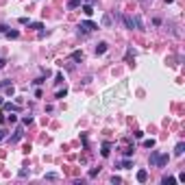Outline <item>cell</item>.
<instances>
[{"instance_id": "cell-20", "label": "cell", "mask_w": 185, "mask_h": 185, "mask_svg": "<svg viewBox=\"0 0 185 185\" xmlns=\"http://www.w3.org/2000/svg\"><path fill=\"white\" fill-rule=\"evenodd\" d=\"M54 96H57V98H65V96H68V89H57V94H54Z\"/></svg>"}, {"instance_id": "cell-22", "label": "cell", "mask_w": 185, "mask_h": 185, "mask_svg": "<svg viewBox=\"0 0 185 185\" xmlns=\"http://www.w3.org/2000/svg\"><path fill=\"white\" fill-rule=\"evenodd\" d=\"M7 122H9V124H15V122H18V116L11 111V116H7Z\"/></svg>"}, {"instance_id": "cell-15", "label": "cell", "mask_w": 185, "mask_h": 185, "mask_svg": "<svg viewBox=\"0 0 185 185\" xmlns=\"http://www.w3.org/2000/svg\"><path fill=\"white\" fill-rule=\"evenodd\" d=\"M5 35H7L9 39H18V37H20V31H11V29H9V31L5 33Z\"/></svg>"}, {"instance_id": "cell-33", "label": "cell", "mask_w": 185, "mask_h": 185, "mask_svg": "<svg viewBox=\"0 0 185 185\" xmlns=\"http://www.w3.org/2000/svg\"><path fill=\"white\" fill-rule=\"evenodd\" d=\"M5 65H7V61H5V59H0V68H5Z\"/></svg>"}, {"instance_id": "cell-24", "label": "cell", "mask_w": 185, "mask_h": 185, "mask_svg": "<svg viewBox=\"0 0 185 185\" xmlns=\"http://www.w3.org/2000/svg\"><path fill=\"white\" fill-rule=\"evenodd\" d=\"M31 29H35V31H41L44 29V24H41V22H33V24H29Z\"/></svg>"}, {"instance_id": "cell-26", "label": "cell", "mask_w": 185, "mask_h": 185, "mask_svg": "<svg viewBox=\"0 0 185 185\" xmlns=\"http://www.w3.org/2000/svg\"><path fill=\"white\" fill-rule=\"evenodd\" d=\"M5 92H7V96H13V92H15V89H13V85H7V87H5Z\"/></svg>"}, {"instance_id": "cell-28", "label": "cell", "mask_w": 185, "mask_h": 185, "mask_svg": "<svg viewBox=\"0 0 185 185\" xmlns=\"http://www.w3.org/2000/svg\"><path fill=\"white\" fill-rule=\"evenodd\" d=\"M7 85H11V81H9V78H5V81H0V87H2V89H5Z\"/></svg>"}, {"instance_id": "cell-27", "label": "cell", "mask_w": 185, "mask_h": 185, "mask_svg": "<svg viewBox=\"0 0 185 185\" xmlns=\"http://www.w3.org/2000/svg\"><path fill=\"white\" fill-rule=\"evenodd\" d=\"M20 24L26 26V24H31V20H29V18H20Z\"/></svg>"}, {"instance_id": "cell-38", "label": "cell", "mask_w": 185, "mask_h": 185, "mask_svg": "<svg viewBox=\"0 0 185 185\" xmlns=\"http://www.w3.org/2000/svg\"><path fill=\"white\" fill-rule=\"evenodd\" d=\"M2 102H5V100H2V96H0V105H2Z\"/></svg>"}, {"instance_id": "cell-25", "label": "cell", "mask_w": 185, "mask_h": 185, "mask_svg": "<svg viewBox=\"0 0 185 185\" xmlns=\"http://www.w3.org/2000/svg\"><path fill=\"white\" fill-rule=\"evenodd\" d=\"M98 172H100V168H92V170H89V179H94V176H98Z\"/></svg>"}, {"instance_id": "cell-12", "label": "cell", "mask_w": 185, "mask_h": 185, "mask_svg": "<svg viewBox=\"0 0 185 185\" xmlns=\"http://www.w3.org/2000/svg\"><path fill=\"white\" fill-rule=\"evenodd\" d=\"M170 161V155H159V163H157V168H163Z\"/></svg>"}, {"instance_id": "cell-3", "label": "cell", "mask_w": 185, "mask_h": 185, "mask_svg": "<svg viewBox=\"0 0 185 185\" xmlns=\"http://www.w3.org/2000/svg\"><path fill=\"white\" fill-rule=\"evenodd\" d=\"M148 163H150L152 168H157V163H159V152H157V150H150V157H148Z\"/></svg>"}, {"instance_id": "cell-18", "label": "cell", "mask_w": 185, "mask_h": 185, "mask_svg": "<svg viewBox=\"0 0 185 185\" xmlns=\"http://www.w3.org/2000/svg\"><path fill=\"white\" fill-rule=\"evenodd\" d=\"M20 137H22V127H20V129H15V135L11 137V141H20Z\"/></svg>"}, {"instance_id": "cell-8", "label": "cell", "mask_w": 185, "mask_h": 185, "mask_svg": "<svg viewBox=\"0 0 185 185\" xmlns=\"http://www.w3.org/2000/svg\"><path fill=\"white\" fill-rule=\"evenodd\" d=\"M100 155H102V157H109V155H111V144H109V141H105V144H102Z\"/></svg>"}, {"instance_id": "cell-13", "label": "cell", "mask_w": 185, "mask_h": 185, "mask_svg": "<svg viewBox=\"0 0 185 185\" xmlns=\"http://www.w3.org/2000/svg\"><path fill=\"white\" fill-rule=\"evenodd\" d=\"M120 168H124V170H129V168H133V161H131V157H124V161L120 163Z\"/></svg>"}, {"instance_id": "cell-14", "label": "cell", "mask_w": 185, "mask_h": 185, "mask_svg": "<svg viewBox=\"0 0 185 185\" xmlns=\"http://www.w3.org/2000/svg\"><path fill=\"white\" fill-rule=\"evenodd\" d=\"M161 183H163V185H174L176 179H174V176H163V179H161Z\"/></svg>"}, {"instance_id": "cell-1", "label": "cell", "mask_w": 185, "mask_h": 185, "mask_svg": "<svg viewBox=\"0 0 185 185\" xmlns=\"http://www.w3.org/2000/svg\"><path fill=\"white\" fill-rule=\"evenodd\" d=\"M98 29V24L96 22H92V20H85V22H81V24H78V35H87V33H92V31H96Z\"/></svg>"}, {"instance_id": "cell-9", "label": "cell", "mask_w": 185, "mask_h": 185, "mask_svg": "<svg viewBox=\"0 0 185 185\" xmlns=\"http://www.w3.org/2000/svg\"><path fill=\"white\" fill-rule=\"evenodd\" d=\"M133 22H135L137 31H146V26H144V20H141L139 15H135V18H133Z\"/></svg>"}, {"instance_id": "cell-30", "label": "cell", "mask_w": 185, "mask_h": 185, "mask_svg": "<svg viewBox=\"0 0 185 185\" xmlns=\"http://www.w3.org/2000/svg\"><path fill=\"white\" fill-rule=\"evenodd\" d=\"M46 179H48V181H57V174H54V172H50V174H46Z\"/></svg>"}, {"instance_id": "cell-31", "label": "cell", "mask_w": 185, "mask_h": 185, "mask_svg": "<svg viewBox=\"0 0 185 185\" xmlns=\"http://www.w3.org/2000/svg\"><path fill=\"white\" fill-rule=\"evenodd\" d=\"M111 183H116V185H118V183H122V179H120V176H116V174H113V176H111Z\"/></svg>"}, {"instance_id": "cell-6", "label": "cell", "mask_w": 185, "mask_h": 185, "mask_svg": "<svg viewBox=\"0 0 185 185\" xmlns=\"http://www.w3.org/2000/svg\"><path fill=\"white\" fill-rule=\"evenodd\" d=\"M107 48H109L107 41H100V44L96 46V54H105V52H107Z\"/></svg>"}, {"instance_id": "cell-7", "label": "cell", "mask_w": 185, "mask_h": 185, "mask_svg": "<svg viewBox=\"0 0 185 185\" xmlns=\"http://www.w3.org/2000/svg\"><path fill=\"white\" fill-rule=\"evenodd\" d=\"M122 22H124V26H127V29H133V26H135V22H133L131 15H122Z\"/></svg>"}, {"instance_id": "cell-19", "label": "cell", "mask_w": 185, "mask_h": 185, "mask_svg": "<svg viewBox=\"0 0 185 185\" xmlns=\"http://www.w3.org/2000/svg\"><path fill=\"white\" fill-rule=\"evenodd\" d=\"M122 155H124V157H133V146H124Z\"/></svg>"}, {"instance_id": "cell-34", "label": "cell", "mask_w": 185, "mask_h": 185, "mask_svg": "<svg viewBox=\"0 0 185 185\" xmlns=\"http://www.w3.org/2000/svg\"><path fill=\"white\" fill-rule=\"evenodd\" d=\"M139 2H141L144 7H148V2H150V0H139Z\"/></svg>"}, {"instance_id": "cell-16", "label": "cell", "mask_w": 185, "mask_h": 185, "mask_svg": "<svg viewBox=\"0 0 185 185\" xmlns=\"http://www.w3.org/2000/svg\"><path fill=\"white\" fill-rule=\"evenodd\" d=\"M81 7V0H70L68 2V9H78Z\"/></svg>"}, {"instance_id": "cell-35", "label": "cell", "mask_w": 185, "mask_h": 185, "mask_svg": "<svg viewBox=\"0 0 185 185\" xmlns=\"http://www.w3.org/2000/svg\"><path fill=\"white\" fill-rule=\"evenodd\" d=\"M96 2H98V0H87V5H92V7L96 5Z\"/></svg>"}, {"instance_id": "cell-17", "label": "cell", "mask_w": 185, "mask_h": 185, "mask_svg": "<svg viewBox=\"0 0 185 185\" xmlns=\"http://www.w3.org/2000/svg\"><path fill=\"white\" fill-rule=\"evenodd\" d=\"M155 144H157V141L152 139V137H150V139H144V148H155Z\"/></svg>"}, {"instance_id": "cell-21", "label": "cell", "mask_w": 185, "mask_h": 185, "mask_svg": "<svg viewBox=\"0 0 185 185\" xmlns=\"http://www.w3.org/2000/svg\"><path fill=\"white\" fill-rule=\"evenodd\" d=\"M81 59H83V52H81V50L72 52V61H81Z\"/></svg>"}, {"instance_id": "cell-5", "label": "cell", "mask_w": 185, "mask_h": 185, "mask_svg": "<svg viewBox=\"0 0 185 185\" xmlns=\"http://www.w3.org/2000/svg\"><path fill=\"white\" fill-rule=\"evenodd\" d=\"M137 181H139V183H146L148 181V170H137Z\"/></svg>"}, {"instance_id": "cell-37", "label": "cell", "mask_w": 185, "mask_h": 185, "mask_svg": "<svg viewBox=\"0 0 185 185\" xmlns=\"http://www.w3.org/2000/svg\"><path fill=\"white\" fill-rule=\"evenodd\" d=\"M166 2H168V5H170V2H174V0H166Z\"/></svg>"}, {"instance_id": "cell-2", "label": "cell", "mask_w": 185, "mask_h": 185, "mask_svg": "<svg viewBox=\"0 0 185 185\" xmlns=\"http://www.w3.org/2000/svg\"><path fill=\"white\" fill-rule=\"evenodd\" d=\"M100 24L105 26V29L113 26V15H111V13H105V15H102V20H100Z\"/></svg>"}, {"instance_id": "cell-10", "label": "cell", "mask_w": 185, "mask_h": 185, "mask_svg": "<svg viewBox=\"0 0 185 185\" xmlns=\"http://www.w3.org/2000/svg\"><path fill=\"white\" fill-rule=\"evenodd\" d=\"M81 9H83V13L87 15V18H92V13H94V7H92V5H87V2H85V5H81Z\"/></svg>"}, {"instance_id": "cell-29", "label": "cell", "mask_w": 185, "mask_h": 185, "mask_svg": "<svg viewBox=\"0 0 185 185\" xmlns=\"http://www.w3.org/2000/svg\"><path fill=\"white\" fill-rule=\"evenodd\" d=\"M133 137H135V139H141V137H144V133H141V131H135V133H133Z\"/></svg>"}, {"instance_id": "cell-32", "label": "cell", "mask_w": 185, "mask_h": 185, "mask_svg": "<svg viewBox=\"0 0 185 185\" xmlns=\"http://www.w3.org/2000/svg\"><path fill=\"white\" fill-rule=\"evenodd\" d=\"M7 31H9V26H7V24H0V33H7Z\"/></svg>"}, {"instance_id": "cell-23", "label": "cell", "mask_w": 185, "mask_h": 185, "mask_svg": "<svg viewBox=\"0 0 185 185\" xmlns=\"http://www.w3.org/2000/svg\"><path fill=\"white\" fill-rule=\"evenodd\" d=\"M22 124H24V127H29V124H33V118H31V116H24V118H22Z\"/></svg>"}, {"instance_id": "cell-11", "label": "cell", "mask_w": 185, "mask_h": 185, "mask_svg": "<svg viewBox=\"0 0 185 185\" xmlns=\"http://www.w3.org/2000/svg\"><path fill=\"white\" fill-rule=\"evenodd\" d=\"M185 152V144L183 141H179V144H176V148H174V157H181Z\"/></svg>"}, {"instance_id": "cell-4", "label": "cell", "mask_w": 185, "mask_h": 185, "mask_svg": "<svg viewBox=\"0 0 185 185\" xmlns=\"http://www.w3.org/2000/svg\"><path fill=\"white\" fill-rule=\"evenodd\" d=\"M0 107H2V111L5 113H9V111H18V105H11V102H2V105H0Z\"/></svg>"}, {"instance_id": "cell-36", "label": "cell", "mask_w": 185, "mask_h": 185, "mask_svg": "<svg viewBox=\"0 0 185 185\" xmlns=\"http://www.w3.org/2000/svg\"><path fill=\"white\" fill-rule=\"evenodd\" d=\"M2 139H5V131H0V141H2Z\"/></svg>"}]
</instances>
